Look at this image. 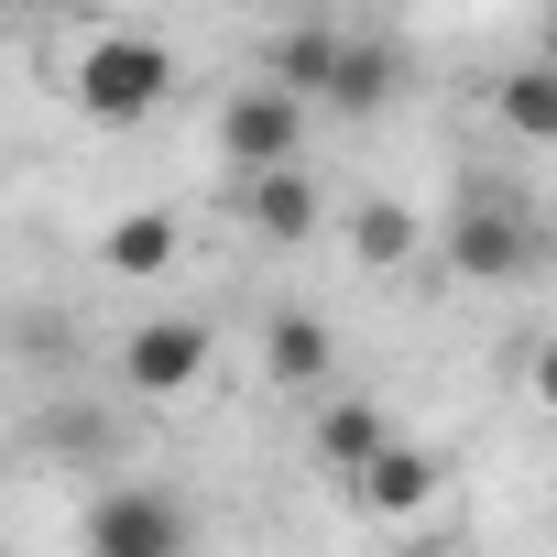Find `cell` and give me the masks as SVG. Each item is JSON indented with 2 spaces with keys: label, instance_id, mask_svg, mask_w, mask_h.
Wrapping results in <instances>:
<instances>
[{
  "label": "cell",
  "instance_id": "obj_8",
  "mask_svg": "<svg viewBox=\"0 0 557 557\" xmlns=\"http://www.w3.org/2000/svg\"><path fill=\"white\" fill-rule=\"evenodd\" d=\"M175 251H186L175 208H121V219L99 230V273H110V285H164Z\"/></svg>",
  "mask_w": 557,
  "mask_h": 557
},
{
  "label": "cell",
  "instance_id": "obj_9",
  "mask_svg": "<svg viewBox=\"0 0 557 557\" xmlns=\"http://www.w3.org/2000/svg\"><path fill=\"white\" fill-rule=\"evenodd\" d=\"M262 383H285V394H329L339 383V350L318 318H273L262 329Z\"/></svg>",
  "mask_w": 557,
  "mask_h": 557
},
{
  "label": "cell",
  "instance_id": "obj_4",
  "mask_svg": "<svg viewBox=\"0 0 557 557\" xmlns=\"http://www.w3.org/2000/svg\"><path fill=\"white\" fill-rule=\"evenodd\" d=\"M77 535H88V557H186L197 546V513L175 492H153V481H121V492L88 503Z\"/></svg>",
  "mask_w": 557,
  "mask_h": 557
},
{
  "label": "cell",
  "instance_id": "obj_12",
  "mask_svg": "<svg viewBox=\"0 0 557 557\" xmlns=\"http://www.w3.org/2000/svg\"><path fill=\"white\" fill-rule=\"evenodd\" d=\"M350 492H361L372 513H394V524H405V513H426V503H437V448H405V437H394Z\"/></svg>",
  "mask_w": 557,
  "mask_h": 557
},
{
  "label": "cell",
  "instance_id": "obj_6",
  "mask_svg": "<svg viewBox=\"0 0 557 557\" xmlns=\"http://www.w3.org/2000/svg\"><path fill=\"white\" fill-rule=\"evenodd\" d=\"M394 99H405V45L394 34H339V66H329L318 110L329 121H383Z\"/></svg>",
  "mask_w": 557,
  "mask_h": 557
},
{
  "label": "cell",
  "instance_id": "obj_13",
  "mask_svg": "<svg viewBox=\"0 0 557 557\" xmlns=\"http://www.w3.org/2000/svg\"><path fill=\"white\" fill-rule=\"evenodd\" d=\"M492 121H503V132H524V143H557V55H546V45H535L524 66H503Z\"/></svg>",
  "mask_w": 557,
  "mask_h": 557
},
{
  "label": "cell",
  "instance_id": "obj_1",
  "mask_svg": "<svg viewBox=\"0 0 557 557\" xmlns=\"http://www.w3.org/2000/svg\"><path fill=\"white\" fill-rule=\"evenodd\" d=\"M77 110L99 121V132H143L164 99H175V45L164 34H132V23H110V34H88V55H77Z\"/></svg>",
  "mask_w": 557,
  "mask_h": 557
},
{
  "label": "cell",
  "instance_id": "obj_14",
  "mask_svg": "<svg viewBox=\"0 0 557 557\" xmlns=\"http://www.w3.org/2000/svg\"><path fill=\"white\" fill-rule=\"evenodd\" d=\"M329 66H339V23H285V45H273V77L285 88H329Z\"/></svg>",
  "mask_w": 557,
  "mask_h": 557
},
{
  "label": "cell",
  "instance_id": "obj_3",
  "mask_svg": "<svg viewBox=\"0 0 557 557\" xmlns=\"http://www.w3.org/2000/svg\"><path fill=\"white\" fill-rule=\"evenodd\" d=\"M307 88H285V77H251V88H230L219 99V153H230V175H251V164H296L307 153Z\"/></svg>",
  "mask_w": 557,
  "mask_h": 557
},
{
  "label": "cell",
  "instance_id": "obj_15",
  "mask_svg": "<svg viewBox=\"0 0 557 557\" xmlns=\"http://www.w3.org/2000/svg\"><path fill=\"white\" fill-rule=\"evenodd\" d=\"M524 383H535V405H546V416H557V339H546V350H535V361H524Z\"/></svg>",
  "mask_w": 557,
  "mask_h": 557
},
{
  "label": "cell",
  "instance_id": "obj_10",
  "mask_svg": "<svg viewBox=\"0 0 557 557\" xmlns=\"http://www.w3.org/2000/svg\"><path fill=\"white\" fill-rule=\"evenodd\" d=\"M426 251V219L405 208V197H350V262H372V273H405Z\"/></svg>",
  "mask_w": 557,
  "mask_h": 557
},
{
  "label": "cell",
  "instance_id": "obj_2",
  "mask_svg": "<svg viewBox=\"0 0 557 557\" xmlns=\"http://www.w3.org/2000/svg\"><path fill=\"white\" fill-rule=\"evenodd\" d=\"M437 262L459 273V285H524L535 273V219L513 208V197H459L448 208V230H437Z\"/></svg>",
  "mask_w": 557,
  "mask_h": 557
},
{
  "label": "cell",
  "instance_id": "obj_5",
  "mask_svg": "<svg viewBox=\"0 0 557 557\" xmlns=\"http://www.w3.org/2000/svg\"><path fill=\"white\" fill-rule=\"evenodd\" d=\"M121 383L143 394V405H175V394H197L208 383V318H143L132 339H121Z\"/></svg>",
  "mask_w": 557,
  "mask_h": 557
},
{
  "label": "cell",
  "instance_id": "obj_11",
  "mask_svg": "<svg viewBox=\"0 0 557 557\" xmlns=\"http://www.w3.org/2000/svg\"><path fill=\"white\" fill-rule=\"evenodd\" d=\"M383 448H394L383 405H361V394H329V405H318V459H329L339 481H361V470H372Z\"/></svg>",
  "mask_w": 557,
  "mask_h": 557
},
{
  "label": "cell",
  "instance_id": "obj_16",
  "mask_svg": "<svg viewBox=\"0 0 557 557\" xmlns=\"http://www.w3.org/2000/svg\"><path fill=\"white\" fill-rule=\"evenodd\" d=\"M546 55H557V0H546Z\"/></svg>",
  "mask_w": 557,
  "mask_h": 557
},
{
  "label": "cell",
  "instance_id": "obj_7",
  "mask_svg": "<svg viewBox=\"0 0 557 557\" xmlns=\"http://www.w3.org/2000/svg\"><path fill=\"white\" fill-rule=\"evenodd\" d=\"M318 219H329V197H318L307 153H296V164H251V175H240V230H262V240H318Z\"/></svg>",
  "mask_w": 557,
  "mask_h": 557
}]
</instances>
